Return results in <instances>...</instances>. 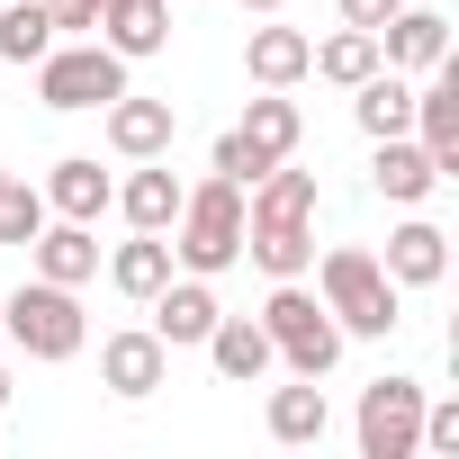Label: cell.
Instances as JSON below:
<instances>
[{"label":"cell","mask_w":459,"mask_h":459,"mask_svg":"<svg viewBox=\"0 0 459 459\" xmlns=\"http://www.w3.org/2000/svg\"><path fill=\"white\" fill-rule=\"evenodd\" d=\"M244 253L271 280H307V262H316V171L271 162L244 189Z\"/></svg>","instance_id":"6da1fadb"},{"label":"cell","mask_w":459,"mask_h":459,"mask_svg":"<svg viewBox=\"0 0 459 459\" xmlns=\"http://www.w3.org/2000/svg\"><path fill=\"white\" fill-rule=\"evenodd\" d=\"M235 262H244V189L225 180V171H207L180 198V216H171V271L216 280V271H235Z\"/></svg>","instance_id":"7a4b0ae2"},{"label":"cell","mask_w":459,"mask_h":459,"mask_svg":"<svg viewBox=\"0 0 459 459\" xmlns=\"http://www.w3.org/2000/svg\"><path fill=\"white\" fill-rule=\"evenodd\" d=\"M316 271V298H325V316L342 325V333H396L405 316H396V280L378 271V253H360V244H333L325 262H307Z\"/></svg>","instance_id":"3957f363"},{"label":"cell","mask_w":459,"mask_h":459,"mask_svg":"<svg viewBox=\"0 0 459 459\" xmlns=\"http://www.w3.org/2000/svg\"><path fill=\"white\" fill-rule=\"evenodd\" d=\"M262 333H271V360H289V378H325V369L342 360V342H351V333L325 316V298H316L307 280H271Z\"/></svg>","instance_id":"277c9868"},{"label":"cell","mask_w":459,"mask_h":459,"mask_svg":"<svg viewBox=\"0 0 459 459\" xmlns=\"http://www.w3.org/2000/svg\"><path fill=\"white\" fill-rule=\"evenodd\" d=\"M0 342H19L28 360H73L91 342V316L64 280H19L10 307H0Z\"/></svg>","instance_id":"5b68a950"},{"label":"cell","mask_w":459,"mask_h":459,"mask_svg":"<svg viewBox=\"0 0 459 459\" xmlns=\"http://www.w3.org/2000/svg\"><path fill=\"white\" fill-rule=\"evenodd\" d=\"M28 73H37V100H46V108H64V117H82V108H108V100L126 91V55H108L100 37H73V46L55 37V46H46Z\"/></svg>","instance_id":"8992f818"},{"label":"cell","mask_w":459,"mask_h":459,"mask_svg":"<svg viewBox=\"0 0 459 459\" xmlns=\"http://www.w3.org/2000/svg\"><path fill=\"white\" fill-rule=\"evenodd\" d=\"M360 459H414V432H423V387L414 378H369L360 387Z\"/></svg>","instance_id":"52a82bcc"},{"label":"cell","mask_w":459,"mask_h":459,"mask_svg":"<svg viewBox=\"0 0 459 459\" xmlns=\"http://www.w3.org/2000/svg\"><path fill=\"white\" fill-rule=\"evenodd\" d=\"M100 387L108 396H153V387H171V351H162V333L153 325H126V333H108L100 342Z\"/></svg>","instance_id":"ba28073f"},{"label":"cell","mask_w":459,"mask_h":459,"mask_svg":"<svg viewBox=\"0 0 459 459\" xmlns=\"http://www.w3.org/2000/svg\"><path fill=\"white\" fill-rule=\"evenodd\" d=\"M144 307H153V333H162V351H189V342H207V325L225 316V307H216V289H207L198 271L162 280V289H153Z\"/></svg>","instance_id":"9c48e42d"},{"label":"cell","mask_w":459,"mask_h":459,"mask_svg":"<svg viewBox=\"0 0 459 459\" xmlns=\"http://www.w3.org/2000/svg\"><path fill=\"white\" fill-rule=\"evenodd\" d=\"M180 198H189V189H180V171H171V162L153 153V162H135V171L117 180V198H108V207H117V216L135 225V235H171Z\"/></svg>","instance_id":"30bf717a"},{"label":"cell","mask_w":459,"mask_h":459,"mask_svg":"<svg viewBox=\"0 0 459 459\" xmlns=\"http://www.w3.org/2000/svg\"><path fill=\"white\" fill-rule=\"evenodd\" d=\"M414 144L432 153L441 180H459V82H450V64H432V82L414 91Z\"/></svg>","instance_id":"8fae6325"},{"label":"cell","mask_w":459,"mask_h":459,"mask_svg":"<svg viewBox=\"0 0 459 459\" xmlns=\"http://www.w3.org/2000/svg\"><path fill=\"white\" fill-rule=\"evenodd\" d=\"M100 117H108V153H126V162H153V153H171V135H180L171 100H135V91H117Z\"/></svg>","instance_id":"7c38bea8"},{"label":"cell","mask_w":459,"mask_h":459,"mask_svg":"<svg viewBox=\"0 0 459 459\" xmlns=\"http://www.w3.org/2000/svg\"><path fill=\"white\" fill-rule=\"evenodd\" d=\"M378 271L396 280V289H441V271H450V235L432 216H405L396 235H387V253H378Z\"/></svg>","instance_id":"4fadbf2b"},{"label":"cell","mask_w":459,"mask_h":459,"mask_svg":"<svg viewBox=\"0 0 459 459\" xmlns=\"http://www.w3.org/2000/svg\"><path fill=\"white\" fill-rule=\"evenodd\" d=\"M378 64H396V73H432V64H450V19L405 0V10L378 28Z\"/></svg>","instance_id":"5bb4252c"},{"label":"cell","mask_w":459,"mask_h":459,"mask_svg":"<svg viewBox=\"0 0 459 459\" xmlns=\"http://www.w3.org/2000/svg\"><path fill=\"white\" fill-rule=\"evenodd\" d=\"M100 46L126 55V64L162 55L171 46V0H100Z\"/></svg>","instance_id":"9a60e30c"},{"label":"cell","mask_w":459,"mask_h":459,"mask_svg":"<svg viewBox=\"0 0 459 459\" xmlns=\"http://www.w3.org/2000/svg\"><path fill=\"white\" fill-rule=\"evenodd\" d=\"M28 262H37V280L82 289V280H100V235H91V225H73V216H46L37 244H28Z\"/></svg>","instance_id":"2e32d148"},{"label":"cell","mask_w":459,"mask_h":459,"mask_svg":"<svg viewBox=\"0 0 459 459\" xmlns=\"http://www.w3.org/2000/svg\"><path fill=\"white\" fill-rule=\"evenodd\" d=\"M108 198H117V180L100 171V153H64V162L46 171V207H55V216H73V225H100V216H108Z\"/></svg>","instance_id":"e0dca14e"},{"label":"cell","mask_w":459,"mask_h":459,"mask_svg":"<svg viewBox=\"0 0 459 459\" xmlns=\"http://www.w3.org/2000/svg\"><path fill=\"white\" fill-rule=\"evenodd\" d=\"M351 117H360L369 144H378V135H414V82H405L396 64H378L369 82H351Z\"/></svg>","instance_id":"ac0fdd59"},{"label":"cell","mask_w":459,"mask_h":459,"mask_svg":"<svg viewBox=\"0 0 459 459\" xmlns=\"http://www.w3.org/2000/svg\"><path fill=\"white\" fill-rule=\"evenodd\" d=\"M432 180H441V171H432V153H423L414 135H378V162H369V189H378L387 207H423V198H432Z\"/></svg>","instance_id":"d6986e66"},{"label":"cell","mask_w":459,"mask_h":459,"mask_svg":"<svg viewBox=\"0 0 459 459\" xmlns=\"http://www.w3.org/2000/svg\"><path fill=\"white\" fill-rule=\"evenodd\" d=\"M207 360H216V378L253 387V378L271 369V333H262V316H216V325H207Z\"/></svg>","instance_id":"ffe728a7"},{"label":"cell","mask_w":459,"mask_h":459,"mask_svg":"<svg viewBox=\"0 0 459 459\" xmlns=\"http://www.w3.org/2000/svg\"><path fill=\"white\" fill-rule=\"evenodd\" d=\"M307 55H316V37H298V28H253V37H244V73H253L262 91L307 82Z\"/></svg>","instance_id":"44dd1931"},{"label":"cell","mask_w":459,"mask_h":459,"mask_svg":"<svg viewBox=\"0 0 459 459\" xmlns=\"http://www.w3.org/2000/svg\"><path fill=\"white\" fill-rule=\"evenodd\" d=\"M262 162H289L298 153V135H307V117H298V100L289 91H262V100H244V126H235Z\"/></svg>","instance_id":"7402d4cb"},{"label":"cell","mask_w":459,"mask_h":459,"mask_svg":"<svg viewBox=\"0 0 459 459\" xmlns=\"http://www.w3.org/2000/svg\"><path fill=\"white\" fill-rule=\"evenodd\" d=\"M325 423H333V405H325V387H316V378L271 387V441H280V450H316V441H325Z\"/></svg>","instance_id":"603a6c76"},{"label":"cell","mask_w":459,"mask_h":459,"mask_svg":"<svg viewBox=\"0 0 459 459\" xmlns=\"http://www.w3.org/2000/svg\"><path fill=\"white\" fill-rule=\"evenodd\" d=\"M162 280H171V235H135V244H117V253H108V289H117V298H135V307H144Z\"/></svg>","instance_id":"cb8c5ba5"},{"label":"cell","mask_w":459,"mask_h":459,"mask_svg":"<svg viewBox=\"0 0 459 459\" xmlns=\"http://www.w3.org/2000/svg\"><path fill=\"white\" fill-rule=\"evenodd\" d=\"M307 73H325L333 91H351V82H369V73H378V37H369V28H333V37L307 55Z\"/></svg>","instance_id":"d4e9b609"},{"label":"cell","mask_w":459,"mask_h":459,"mask_svg":"<svg viewBox=\"0 0 459 459\" xmlns=\"http://www.w3.org/2000/svg\"><path fill=\"white\" fill-rule=\"evenodd\" d=\"M55 46V19H46V0H0V64H37Z\"/></svg>","instance_id":"484cf974"},{"label":"cell","mask_w":459,"mask_h":459,"mask_svg":"<svg viewBox=\"0 0 459 459\" xmlns=\"http://www.w3.org/2000/svg\"><path fill=\"white\" fill-rule=\"evenodd\" d=\"M46 216H55V207H46V189H37V180H10V171H0V244H19V253H28Z\"/></svg>","instance_id":"4316f807"},{"label":"cell","mask_w":459,"mask_h":459,"mask_svg":"<svg viewBox=\"0 0 459 459\" xmlns=\"http://www.w3.org/2000/svg\"><path fill=\"white\" fill-rule=\"evenodd\" d=\"M216 171H225V180H235V189H253V180H262L271 162H262V153H253V144H244L235 126H225V135H216Z\"/></svg>","instance_id":"83f0119b"},{"label":"cell","mask_w":459,"mask_h":459,"mask_svg":"<svg viewBox=\"0 0 459 459\" xmlns=\"http://www.w3.org/2000/svg\"><path fill=\"white\" fill-rule=\"evenodd\" d=\"M46 19H55V37H91L100 28V0H46Z\"/></svg>","instance_id":"f1b7e54d"},{"label":"cell","mask_w":459,"mask_h":459,"mask_svg":"<svg viewBox=\"0 0 459 459\" xmlns=\"http://www.w3.org/2000/svg\"><path fill=\"white\" fill-rule=\"evenodd\" d=\"M396 10H405V0H342V28H369V37H378Z\"/></svg>","instance_id":"f546056e"},{"label":"cell","mask_w":459,"mask_h":459,"mask_svg":"<svg viewBox=\"0 0 459 459\" xmlns=\"http://www.w3.org/2000/svg\"><path fill=\"white\" fill-rule=\"evenodd\" d=\"M244 10H262V19H280V10H289V0H244Z\"/></svg>","instance_id":"4dcf8cb0"},{"label":"cell","mask_w":459,"mask_h":459,"mask_svg":"<svg viewBox=\"0 0 459 459\" xmlns=\"http://www.w3.org/2000/svg\"><path fill=\"white\" fill-rule=\"evenodd\" d=\"M0 405H10V369H0Z\"/></svg>","instance_id":"1f68e13d"}]
</instances>
